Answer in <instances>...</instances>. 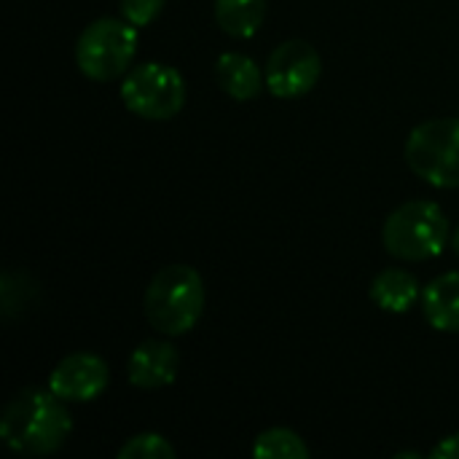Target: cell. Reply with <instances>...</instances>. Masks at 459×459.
Segmentation results:
<instances>
[{
    "mask_svg": "<svg viewBox=\"0 0 459 459\" xmlns=\"http://www.w3.org/2000/svg\"><path fill=\"white\" fill-rule=\"evenodd\" d=\"M420 296H422V288L417 277L409 274L406 269H385L371 282V301L379 309L393 312V315L409 312Z\"/></svg>",
    "mask_w": 459,
    "mask_h": 459,
    "instance_id": "obj_12",
    "label": "cell"
},
{
    "mask_svg": "<svg viewBox=\"0 0 459 459\" xmlns=\"http://www.w3.org/2000/svg\"><path fill=\"white\" fill-rule=\"evenodd\" d=\"M137 54V27L124 16H102L91 22L75 40L78 70L100 83L121 78Z\"/></svg>",
    "mask_w": 459,
    "mask_h": 459,
    "instance_id": "obj_4",
    "label": "cell"
},
{
    "mask_svg": "<svg viewBox=\"0 0 459 459\" xmlns=\"http://www.w3.org/2000/svg\"><path fill=\"white\" fill-rule=\"evenodd\" d=\"M167 0H118L121 16L126 22H132L134 27H148L151 22L159 19V13L164 11Z\"/></svg>",
    "mask_w": 459,
    "mask_h": 459,
    "instance_id": "obj_16",
    "label": "cell"
},
{
    "mask_svg": "<svg viewBox=\"0 0 459 459\" xmlns=\"http://www.w3.org/2000/svg\"><path fill=\"white\" fill-rule=\"evenodd\" d=\"M266 19V0H215V22L231 38H253Z\"/></svg>",
    "mask_w": 459,
    "mask_h": 459,
    "instance_id": "obj_13",
    "label": "cell"
},
{
    "mask_svg": "<svg viewBox=\"0 0 459 459\" xmlns=\"http://www.w3.org/2000/svg\"><path fill=\"white\" fill-rule=\"evenodd\" d=\"M215 78H218L221 89L237 102L255 100L261 86L266 83L264 70L247 54H239V51L221 54V59L215 62Z\"/></svg>",
    "mask_w": 459,
    "mask_h": 459,
    "instance_id": "obj_10",
    "label": "cell"
},
{
    "mask_svg": "<svg viewBox=\"0 0 459 459\" xmlns=\"http://www.w3.org/2000/svg\"><path fill=\"white\" fill-rule=\"evenodd\" d=\"M264 75H266V89L274 97L299 100L317 86L323 75V59L312 43L293 38V40L280 43L272 51L264 67Z\"/></svg>",
    "mask_w": 459,
    "mask_h": 459,
    "instance_id": "obj_7",
    "label": "cell"
},
{
    "mask_svg": "<svg viewBox=\"0 0 459 459\" xmlns=\"http://www.w3.org/2000/svg\"><path fill=\"white\" fill-rule=\"evenodd\" d=\"M73 430L65 401L51 390H22L3 411L0 438L3 444L27 457H43L56 452Z\"/></svg>",
    "mask_w": 459,
    "mask_h": 459,
    "instance_id": "obj_1",
    "label": "cell"
},
{
    "mask_svg": "<svg viewBox=\"0 0 459 459\" xmlns=\"http://www.w3.org/2000/svg\"><path fill=\"white\" fill-rule=\"evenodd\" d=\"M145 317L161 336L188 333L204 312V282L194 266L172 264L153 274L143 299Z\"/></svg>",
    "mask_w": 459,
    "mask_h": 459,
    "instance_id": "obj_2",
    "label": "cell"
},
{
    "mask_svg": "<svg viewBox=\"0 0 459 459\" xmlns=\"http://www.w3.org/2000/svg\"><path fill=\"white\" fill-rule=\"evenodd\" d=\"M124 105L148 121L175 118L186 105V81L178 67L164 62H148L134 70L121 83Z\"/></svg>",
    "mask_w": 459,
    "mask_h": 459,
    "instance_id": "obj_6",
    "label": "cell"
},
{
    "mask_svg": "<svg viewBox=\"0 0 459 459\" xmlns=\"http://www.w3.org/2000/svg\"><path fill=\"white\" fill-rule=\"evenodd\" d=\"M422 309L436 331L459 333V272L436 277L422 290Z\"/></svg>",
    "mask_w": 459,
    "mask_h": 459,
    "instance_id": "obj_11",
    "label": "cell"
},
{
    "mask_svg": "<svg viewBox=\"0 0 459 459\" xmlns=\"http://www.w3.org/2000/svg\"><path fill=\"white\" fill-rule=\"evenodd\" d=\"M178 368H180L178 350L169 342L148 339L132 352L126 366V379L137 390H161L175 382Z\"/></svg>",
    "mask_w": 459,
    "mask_h": 459,
    "instance_id": "obj_9",
    "label": "cell"
},
{
    "mask_svg": "<svg viewBox=\"0 0 459 459\" xmlns=\"http://www.w3.org/2000/svg\"><path fill=\"white\" fill-rule=\"evenodd\" d=\"M406 164L436 188H459V118H433L411 129Z\"/></svg>",
    "mask_w": 459,
    "mask_h": 459,
    "instance_id": "obj_5",
    "label": "cell"
},
{
    "mask_svg": "<svg viewBox=\"0 0 459 459\" xmlns=\"http://www.w3.org/2000/svg\"><path fill=\"white\" fill-rule=\"evenodd\" d=\"M430 457L436 459H459V433L455 436H446L433 452H430Z\"/></svg>",
    "mask_w": 459,
    "mask_h": 459,
    "instance_id": "obj_17",
    "label": "cell"
},
{
    "mask_svg": "<svg viewBox=\"0 0 459 459\" xmlns=\"http://www.w3.org/2000/svg\"><path fill=\"white\" fill-rule=\"evenodd\" d=\"M175 457V446L159 436V433H140L134 438H129L121 449L118 459H172Z\"/></svg>",
    "mask_w": 459,
    "mask_h": 459,
    "instance_id": "obj_15",
    "label": "cell"
},
{
    "mask_svg": "<svg viewBox=\"0 0 459 459\" xmlns=\"http://www.w3.org/2000/svg\"><path fill=\"white\" fill-rule=\"evenodd\" d=\"M449 218L436 202L414 199L393 210L382 226L385 250L398 261H428L449 245Z\"/></svg>",
    "mask_w": 459,
    "mask_h": 459,
    "instance_id": "obj_3",
    "label": "cell"
},
{
    "mask_svg": "<svg viewBox=\"0 0 459 459\" xmlns=\"http://www.w3.org/2000/svg\"><path fill=\"white\" fill-rule=\"evenodd\" d=\"M312 455L304 438L288 428L264 430L253 444V457L258 459H307Z\"/></svg>",
    "mask_w": 459,
    "mask_h": 459,
    "instance_id": "obj_14",
    "label": "cell"
},
{
    "mask_svg": "<svg viewBox=\"0 0 459 459\" xmlns=\"http://www.w3.org/2000/svg\"><path fill=\"white\" fill-rule=\"evenodd\" d=\"M110 379L108 363L94 352H73L48 374V390L65 403H86L105 393Z\"/></svg>",
    "mask_w": 459,
    "mask_h": 459,
    "instance_id": "obj_8",
    "label": "cell"
},
{
    "mask_svg": "<svg viewBox=\"0 0 459 459\" xmlns=\"http://www.w3.org/2000/svg\"><path fill=\"white\" fill-rule=\"evenodd\" d=\"M452 250L459 255V226L452 231Z\"/></svg>",
    "mask_w": 459,
    "mask_h": 459,
    "instance_id": "obj_18",
    "label": "cell"
}]
</instances>
